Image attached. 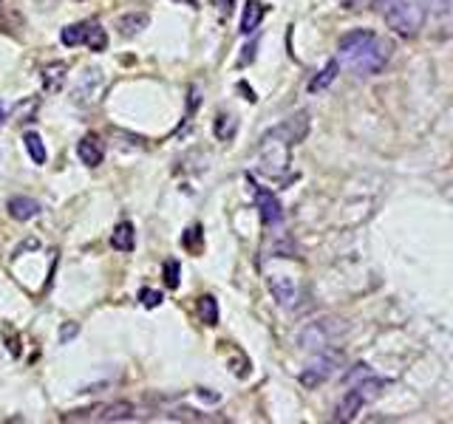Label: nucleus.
Returning a JSON list of instances; mask_svg holds the SVG:
<instances>
[{"mask_svg": "<svg viewBox=\"0 0 453 424\" xmlns=\"http://www.w3.org/2000/svg\"><path fill=\"white\" fill-rule=\"evenodd\" d=\"M337 71H340L337 60H328V63L320 68V74L309 79V94H320V91H326L328 85H332V82L337 79Z\"/></svg>", "mask_w": 453, "mask_h": 424, "instance_id": "nucleus-11", "label": "nucleus"}, {"mask_svg": "<svg viewBox=\"0 0 453 424\" xmlns=\"http://www.w3.org/2000/svg\"><path fill=\"white\" fill-rule=\"evenodd\" d=\"M77 334H79V325H77V323H65V325H63L60 339H63V343H68V339H71V336H77Z\"/></svg>", "mask_w": 453, "mask_h": 424, "instance_id": "nucleus-27", "label": "nucleus"}, {"mask_svg": "<svg viewBox=\"0 0 453 424\" xmlns=\"http://www.w3.org/2000/svg\"><path fill=\"white\" fill-rule=\"evenodd\" d=\"M374 12L383 15L391 31L399 37H414L428 17V0H374Z\"/></svg>", "mask_w": 453, "mask_h": 424, "instance_id": "nucleus-3", "label": "nucleus"}, {"mask_svg": "<svg viewBox=\"0 0 453 424\" xmlns=\"http://www.w3.org/2000/svg\"><path fill=\"white\" fill-rule=\"evenodd\" d=\"M232 133H235V119H232L230 113H221V116L216 119V136H218L221 142H227V139H232Z\"/></svg>", "mask_w": 453, "mask_h": 424, "instance_id": "nucleus-20", "label": "nucleus"}, {"mask_svg": "<svg viewBox=\"0 0 453 424\" xmlns=\"http://www.w3.org/2000/svg\"><path fill=\"white\" fill-rule=\"evenodd\" d=\"M3 122H6V108H3V102H0V127H3Z\"/></svg>", "mask_w": 453, "mask_h": 424, "instance_id": "nucleus-29", "label": "nucleus"}, {"mask_svg": "<svg viewBox=\"0 0 453 424\" xmlns=\"http://www.w3.org/2000/svg\"><path fill=\"white\" fill-rule=\"evenodd\" d=\"M365 405V396L354 388V391H349L343 399H340V405H337V413H335V421H351L357 413H360V407Z\"/></svg>", "mask_w": 453, "mask_h": 424, "instance_id": "nucleus-8", "label": "nucleus"}, {"mask_svg": "<svg viewBox=\"0 0 453 424\" xmlns=\"http://www.w3.org/2000/svg\"><path fill=\"white\" fill-rule=\"evenodd\" d=\"M337 3H343V6H354V3H360V0H337Z\"/></svg>", "mask_w": 453, "mask_h": 424, "instance_id": "nucleus-30", "label": "nucleus"}, {"mask_svg": "<svg viewBox=\"0 0 453 424\" xmlns=\"http://www.w3.org/2000/svg\"><path fill=\"white\" fill-rule=\"evenodd\" d=\"M65 71H68L65 63H51V65H46V68H43V88L51 91V94H57V91L63 88V82H65Z\"/></svg>", "mask_w": 453, "mask_h": 424, "instance_id": "nucleus-15", "label": "nucleus"}, {"mask_svg": "<svg viewBox=\"0 0 453 424\" xmlns=\"http://www.w3.org/2000/svg\"><path fill=\"white\" fill-rule=\"evenodd\" d=\"M139 300H142V306L156 309V306L164 300V294H161V291H153V288H142V291H139Z\"/></svg>", "mask_w": 453, "mask_h": 424, "instance_id": "nucleus-25", "label": "nucleus"}, {"mask_svg": "<svg viewBox=\"0 0 453 424\" xmlns=\"http://www.w3.org/2000/svg\"><path fill=\"white\" fill-rule=\"evenodd\" d=\"M253 193H255V204H258V209H261V221L264 224H278L280 218H283V206H280V201H278V195L275 193H269V190H264V187H253Z\"/></svg>", "mask_w": 453, "mask_h": 424, "instance_id": "nucleus-6", "label": "nucleus"}, {"mask_svg": "<svg viewBox=\"0 0 453 424\" xmlns=\"http://www.w3.org/2000/svg\"><path fill=\"white\" fill-rule=\"evenodd\" d=\"M269 291L275 294V300H278L280 306H292L295 297H298L295 280L286 277V275H272V277H269Z\"/></svg>", "mask_w": 453, "mask_h": 424, "instance_id": "nucleus-7", "label": "nucleus"}, {"mask_svg": "<svg viewBox=\"0 0 453 424\" xmlns=\"http://www.w3.org/2000/svg\"><path fill=\"white\" fill-rule=\"evenodd\" d=\"M88 34H91V23H74L63 28V42L68 49H77L82 42H88Z\"/></svg>", "mask_w": 453, "mask_h": 424, "instance_id": "nucleus-16", "label": "nucleus"}, {"mask_svg": "<svg viewBox=\"0 0 453 424\" xmlns=\"http://www.w3.org/2000/svg\"><path fill=\"white\" fill-rule=\"evenodd\" d=\"M264 15H267V6L258 3V0H250V3L244 6V15H241V34H253L261 26Z\"/></svg>", "mask_w": 453, "mask_h": 424, "instance_id": "nucleus-9", "label": "nucleus"}, {"mask_svg": "<svg viewBox=\"0 0 453 424\" xmlns=\"http://www.w3.org/2000/svg\"><path fill=\"white\" fill-rule=\"evenodd\" d=\"M198 317L204 325H218V303L213 294L198 297Z\"/></svg>", "mask_w": 453, "mask_h": 424, "instance_id": "nucleus-17", "label": "nucleus"}, {"mask_svg": "<svg viewBox=\"0 0 453 424\" xmlns=\"http://www.w3.org/2000/svg\"><path fill=\"white\" fill-rule=\"evenodd\" d=\"M105 46H108V34L97 26V23H91V34H88V49L91 51H105Z\"/></svg>", "mask_w": 453, "mask_h": 424, "instance_id": "nucleus-21", "label": "nucleus"}, {"mask_svg": "<svg viewBox=\"0 0 453 424\" xmlns=\"http://www.w3.org/2000/svg\"><path fill=\"white\" fill-rule=\"evenodd\" d=\"M309 133V113L301 111L292 119H286L283 124L272 127L269 133H264L258 153H261V170L269 176H280L283 167H289V150L292 145L303 142Z\"/></svg>", "mask_w": 453, "mask_h": 424, "instance_id": "nucleus-1", "label": "nucleus"}, {"mask_svg": "<svg viewBox=\"0 0 453 424\" xmlns=\"http://www.w3.org/2000/svg\"><path fill=\"white\" fill-rule=\"evenodd\" d=\"M179 272H182L179 261H168V263H164V283H168V288H179Z\"/></svg>", "mask_w": 453, "mask_h": 424, "instance_id": "nucleus-24", "label": "nucleus"}, {"mask_svg": "<svg viewBox=\"0 0 453 424\" xmlns=\"http://www.w3.org/2000/svg\"><path fill=\"white\" fill-rule=\"evenodd\" d=\"M368 376H374L372 368H368L365 362H360V365H354V368L346 373V385H360V382H365Z\"/></svg>", "mask_w": 453, "mask_h": 424, "instance_id": "nucleus-22", "label": "nucleus"}, {"mask_svg": "<svg viewBox=\"0 0 453 424\" xmlns=\"http://www.w3.org/2000/svg\"><path fill=\"white\" fill-rule=\"evenodd\" d=\"M343 362V354H323V357H317L303 373H301V385H306V388H317L320 382H326L328 376L335 373V368Z\"/></svg>", "mask_w": 453, "mask_h": 424, "instance_id": "nucleus-5", "label": "nucleus"}, {"mask_svg": "<svg viewBox=\"0 0 453 424\" xmlns=\"http://www.w3.org/2000/svg\"><path fill=\"white\" fill-rule=\"evenodd\" d=\"M111 246L119 249V252H134V246H136V232H134V227H131L128 221H122V224L113 229Z\"/></svg>", "mask_w": 453, "mask_h": 424, "instance_id": "nucleus-14", "label": "nucleus"}, {"mask_svg": "<svg viewBox=\"0 0 453 424\" xmlns=\"http://www.w3.org/2000/svg\"><path fill=\"white\" fill-rule=\"evenodd\" d=\"M148 26V15H142V12H136V15H125V17H119V28H122V34H136L139 28H145Z\"/></svg>", "mask_w": 453, "mask_h": 424, "instance_id": "nucleus-19", "label": "nucleus"}, {"mask_svg": "<svg viewBox=\"0 0 453 424\" xmlns=\"http://www.w3.org/2000/svg\"><path fill=\"white\" fill-rule=\"evenodd\" d=\"M23 142H26V150H29V156H31L34 164H43L46 161V147H43V139H40L37 133H26Z\"/></svg>", "mask_w": 453, "mask_h": 424, "instance_id": "nucleus-18", "label": "nucleus"}, {"mask_svg": "<svg viewBox=\"0 0 453 424\" xmlns=\"http://www.w3.org/2000/svg\"><path fill=\"white\" fill-rule=\"evenodd\" d=\"M77 156H79L82 164L97 167V164H102V145H100L94 136H86V139L77 145Z\"/></svg>", "mask_w": 453, "mask_h": 424, "instance_id": "nucleus-12", "label": "nucleus"}, {"mask_svg": "<svg viewBox=\"0 0 453 424\" xmlns=\"http://www.w3.org/2000/svg\"><path fill=\"white\" fill-rule=\"evenodd\" d=\"M201 238H204V232H201V227L196 224V227H190V229L184 232L182 243H184V249H190V252H201Z\"/></svg>", "mask_w": 453, "mask_h": 424, "instance_id": "nucleus-23", "label": "nucleus"}, {"mask_svg": "<svg viewBox=\"0 0 453 424\" xmlns=\"http://www.w3.org/2000/svg\"><path fill=\"white\" fill-rule=\"evenodd\" d=\"M213 6L218 9L221 17H227V15L232 12V6H235V0H213Z\"/></svg>", "mask_w": 453, "mask_h": 424, "instance_id": "nucleus-26", "label": "nucleus"}, {"mask_svg": "<svg viewBox=\"0 0 453 424\" xmlns=\"http://www.w3.org/2000/svg\"><path fill=\"white\" fill-rule=\"evenodd\" d=\"M40 212V204L37 201H31V198H23V195H17V198H12L9 201V215L15 218V221H29V218H34Z\"/></svg>", "mask_w": 453, "mask_h": 424, "instance_id": "nucleus-13", "label": "nucleus"}, {"mask_svg": "<svg viewBox=\"0 0 453 424\" xmlns=\"http://www.w3.org/2000/svg\"><path fill=\"white\" fill-rule=\"evenodd\" d=\"M244 51H246V54L241 57V63H238V65H246V63H253V57H255V42H250V46H246Z\"/></svg>", "mask_w": 453, "mask_h": 424, "instance_id": "nucleus-28", "label": "nucleus"}, {"mask_svg": "<svg viewBox=\"0 0 453 424\" xmlns=\"http://www.w3.org/2000/svg\"><path fill=\"white\" fill-rule=\"evenodd\" d=\"M337 51H340L343 65H349L360 76L380 74L386 68L388 57H391V46H388V42L380 40L374 31H365V28H354V31L343 34Z\"/></svg>", "mask_w": 453, "mask_h": 424, "instance_id": "nucleus-2", "label": "nucleus"}, {"mask_svg": "<svg viewBox=\"0 0 453 424\" xmlns=\"http://www.w3.org/2000/svg\"><path fill=\"white\" fill-rule=\"evenodd\" d=\"M134 413V407L128 402H113V405H105L100 410H94V421H128Z\"/></svg>", "mask_w": 453, "mask_h": 424, "instance_id": "nucleus-10", "label": "nucleus"}, {"mask_svg": "<svg viewBox=\"0 0 453 424\" xmlns=\"http://www.w3.org/2000/svg\"><path fill=\"white\" fill-rule=\"evenodd\" d=\"M346 331L349 328L343 320H315L298 334V345L306 351H326V348H332Z\"/></svg>", "mask_w": 453, "mask_h": 424, "instance_id": "nucleus-4", "label": "nucleus"}]
</instances>
